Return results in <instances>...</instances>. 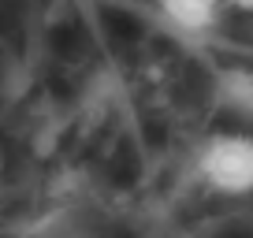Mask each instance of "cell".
Here are the masks:
<instances>
[{
    "label": "cell",
    "mask_w": 253,
    "mask_h": 238,
    "mask_svg": "<svg viewBox=\"0 0 253 238\" xmlns=\"http://www.w3.org/2000/svg\"><path fill=\"white\" fill-rule=\"evenodd\" d=\"M198 175L209 190L223 198L253 194V138L238 130L205 138V145L198 149Z\"/></svg>",
    "instance_id": "cell-1"
},
{
    "label": "cell",
    "mask_w": 253,
    "mask_h": 238,
    "mask_svg": "<svg viewBox=\"0 0 253 238\" xmlns=\"http://www.w3.org/2000/svg\"><path fill=\"white\" fill-rule=\"evenodd\" d=\"M223 0H157L160 15L186 34H205L216 26Z\"/></svg>",
    "instance_id": "cell-2"
},
{
    "label": "cell",
    "mask_w": 253,
    "mask_h": 238,
    "mask_svg": "<svg viewBox=\"0 0 253 238\" xmlns=\"http://www.w3.org/2000/svg\"><path fill=\"white\" fill-rule=\"evenodd\" d=\"M216 101L235 116L253 119V71L250 67H223L216 75Z\"/></svg>",
    "instance_id": "cell-3"
},
{
    "label": "cell",
    "mask_w": 253,
    "mask_h": 238,
    "mask_svg": "<svg viewBox=\"0 0 253 238\" xmlns=\"http://www.w3.org/2000/svg\"><path fill=\"white\" fill-rule=\"evenodd\" d=\"M223 4H231V8H238V11H253V0H223Z\"/></svg>",
    "instance_id": "cell-4"
}]
</instances>
